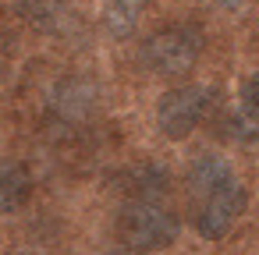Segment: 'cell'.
I'll return each instance as SVG.
<instances>
[{
	"label": "cell",
	"mask_w": 259,
	"mask_h": 255,
	"mask_svg": "<svg viewBox=\"0 0 259 255\" xmlns=\"http://www.w3.org/2000/svg\"><path fill=\"white\" fill-rule=\"evenodd\" d=\"M202 54V36L192 25H167L142 43V68L160 78H185Z\"/></svg>",
	"instance_id": "1"
},
{
	"label": "cell",
	"mask_w": 259,
	"mask_h": 255,
	"mask_svg": "<svg viewBox=\"0 0 259 255\" xmlns=\"http://www.w3.org/2000/svg\"><path fill=\"white\" fill-rule=\"evenodd\" d=\"M117 241L128 251H160L178 237V216L156 202H128L114 220Z\"/></svg>",
	"instance_id": "2"
},
{
	"label": "cell",
	"mask_w": 259,
	"mask_h": 255,
	"mask_svg": "<svg viewBox=\"0 0 259 255\" xmlns=\"http://www.w3.org/2000/svg\"><path fill=\"white\" fill-rule=\"evenodd\" d=\"M213 89L209 85H178V89H167L156 103V128L167 135V138H188L202 117L209 114L213 107Z\"/></svg>",
	"instance_id": "3"
},
{
	"label": "cell",
	"mask_w": 259,
	"mask_h": 255,
	"mask_svg": "<svg viewBox=\"0 0 259 255\" xmlns=\"http://www.w3.org/2000/svg\"><path fill=\"white\" fill-rule=\"evenodd\" d=\"M245 206H248V191L234 177V181H227V184H220V188H213V191H206V195L195 198L192 223H195V230L206 241H220L224 234H231V227L238 223V216L245 213Z\"/></svg>",
	"instance_id": "4"
},
{
	"label": "cell",
	"mask_w": 259,
	"mask_h": 255,
	"mask_svg": "<svg viewBox=\"0 0 259 255\" xmlns=\"http://www.w3.org/2000/svg\"><path fill=\"white\" fill-rule=\"evenodd\" d=\"M100 107V85L85 75H68V78H57L54 92H50V110L54 117L68 121V124H78V121H89Z\"/></svg>",
	"instance_id": "5"
},
{
	"label": "cell",
	"mask_w": 259,
	"mask_h": 255,
	"mask_svg": "<svg viewBox=\"0 0 259 255\" xmlns=\"http://www.w3.org/2000/svg\"><path fill=\"white\" fill-rule=\"evenodd\" d=\"M15 15L47 36H75L78 32V15L68 0H15Z\"/></svg>",
	"instance_id": "6"
},
{
	"label": "cell",
	"mask_w": 259,
	"mask_h": 255,
	"mask_svg": "<svg viewBox=\"0 0 259 255\" xmlns=\"http://www.w3.org/2000/svg\"><path fill=\"white\" fill-rule=\"evenodd\" d=\"M110 184L128 202H153V198H160L167 191L170 177H167V170L160 163H128L110 177Z\"/></svg>",
	"instance_id": "7"
},
{
	"label": "cell",
	"mask_w": 259,
	"mask_h": 255,
	"mask_svg": "<svg viewBox=\"0 0 259 255\" xmlns=\"http://www.w3.org/2000/svg\"><path fill=\"white\" fill-rule=\"evenodd\" d=\"M32 198V174L18 160H0V216L25 209Z\"/></svg>",
	"instance_id": "8"
},
{
	"label": "cell",
	"mask_w": 259,
	"mask_h": 255,
	"mask_svg": "<svg viewBox=\"0 0 259 255\" xmlns=\"http://www.w3.org/2000/svg\"><path fill=\"white\" fill-rule=\"evenodd\" d=\"M227 181H234V170H231V163H227L224 156H217V152L195 156V160L188 163V174H185V184H188L192 198H199V195H206V191H213V188H220V184H227Z\"/></svg>",
	"instance_id": "9"
},
{
	"label": "cell",
	"mask_w": 259,
	"mask_h": 255,
	"mask_svg": "<svg viewBox=\"0 0 259 255\" xmlns=\"http://www.w3.org/2000/svg\"><path fill=\"white\" fill-rule=\"evenodd\" d=\"M149 8V0H107L103 4V29L114 39H128L142 18V11Z\"/></svg>",
	"instance_id": "10"
},
{
	"label": "cell",
	"mask_w": 259,
	"mask_h": 255,
	"mask_svg": "<svg viewBox=\"0 0 259 255\" xmlns=\"http://www.w3.org/2000/svg\"><path fill=\"white\" fill-rule=\"evenodd\" d=\"M224 135L234 138V142H259V124H255L245 110L234 107V110L224 117Z\"/></svg>",
	"instance_id": "11"
},
{
	"label": "cell",
	"mask_w": 259,
	"mask_h": 255,
	"mask_svg": "<svg viewBox=\"0 0 259 255\" xmlns=\"http://www.w3.org/2000/svg\"><path fill=\"white\" fill-rule=\"evenodd\" d=\"M238 110H245V114L259 124V71L241 85V103H238Z\"/></svg>",
	"instance_id": "12"
},
{
	"label": "cell",
	"mask_w": 259,
	"mask_h": 255,
	"mask_svg": "<svg viewBox=\"0 0 259 255\" xmlns=\"http://www.w3.org/2000/svg\"><path fill=\"white\" fill-rule=\"evenodd\" d=\"M217 4H220V8H227V11H238L245 0H217Z\"/></svg>",
	"instance_id": "13"
},
{
	"label": "cell",
	"mask_w": 259,
	"mask_h": 255,
	"mask_svg": "<svg viewBox=\"0 0 259 255\" xmlns=\"http://www.w3.org/2000/svg\"><path fill=\"white\" fill-rule=\"evenodd\" d=\"M8 71V54H4V46H0V75Z\"/></svg>",
	"instance_id": "14"
},
{
	"label": "cell",
	"mask_w": 259,
	"mask_h": 255,
	"mask_svg": "<svg viewBox=\"0 0 259 255\" xmlns=\"http://www.w3.org/2000/svg\"><path fill=\"white\" fill-rule=\"evenodd\" d=\"M110 255H139V251H110Z\"/></svg>",
	"instance_id": "15"
},
{
	"label": "cell",
	"mask_w": 259,
	"mask_h": 255,
	"mask_svg": "<svg viewBox=\"0 0 259 255\" xmlns=\"http://www.w3.org/2000/svg\"><path fill=\"white\" fill-rule=\"evenodd\" d=\"M18 255H39V251H18Z\"/></svg>",
	"instance_id": "16"
}]
</instances>
